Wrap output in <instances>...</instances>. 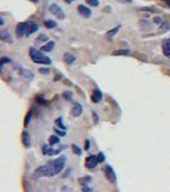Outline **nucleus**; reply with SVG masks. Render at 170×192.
<instances>
[{"label": "nucleus", "instance_id": "obj_33", "mask_svg": "<svg viewBox=\"0 0 170 192\" xmlns=\"http://www.w3.org/2000/svg\"><path fill=\"white\" fill-rule=\"evenodd\" d=\"M37 102H40V103H42V104H47V103H48L46 100H43V98H42V97H40V96L37 97Z\"/></svg>", "mask_w": 170, "mask_h": 192}, {"label": "nucleus", "instance_id": "obj_17", "mask_svg": "<svg viewBox=\"0 0 170 192\" xmlns=\"http://www.w3.org/2000/svg\"><path fill=\"white\" fill-rule=\"evenodd\" d=\"M48 142H49V145H55L60 142V138H59V136H49Z\"/></svg>", "mask_w": 170, "mask_h": 192}, {"label": "nucleus", "instance_id": "obj_12", "mask_svg": "<svg viewBox=\"0 0 170 192\" xmlns=\"http://www.w3.org/2000/svg\"><path fill=\"white\" fill-rule=\"evenodd\" d=\"M38 30V25L35 24L34 22H28V30H27V36H30L33 35L34 32H36Z\"/></svg>", "mask_w": 170, "mask_h": 192}, {"label": "nucleus", "instance_id": "obj_36", "mask_svg": "<svg viewBox=\"0 0 170 192\" xmlns=\"http://www.w3.org/2000/svg\"><path fill=\"white\" fill-rule=\"evenodd\" d=\"M40 72L46 74V73H49V68H40Z\"/></svg>", "mask_w": 170, "mask_h": 192}, {"label": "nucleus", "instance_id": "obj_5", "mask_svg": "<svg viewBox=\"0 0 170 192\" xmlns=\"http://www.w3.org/2000/svg\"><path fill=\"white\" fill-rule=\"evenodd\" d=\"M27 30H28V22L19 23L16 28V35L18 38H22L23 36H27Z\"/></svg>", "mask_w": 170, "mask_h": 192}, {"label": "nucleus", "instance_id": "obj_32", "mask_svg": "<svg viewBox=\"0 0 170 192\" xmlns=\"http://www.w3.org/2000/svg\"><path fill=\"white\" fill-rule=\"evenodd\" d=\"M54 131H55V133L59 134V136H66V132H65V131H60L58 127H54Z\"/></svg>", "mask_w": 170, "mask_h": 192}, {"label": "nucleus", "instance_id": "obj_42", "mask_svg": "<svg viewBox=\"0 0 170 192\" xmlns=\"http://www.w3.org/2000/svg\"><path fill=\"white\" fill-rule=\"evenodd\" d=\"M30 1H34V2H37V1H38V0H30Z\"/></svg>", "mask_w": 170, "mask_h": 192}, {"label": "nucleus", "instance_id": "obj_25", "mask_svg": "<svg viewBox=\"0 0 170 192\" xmlns=\"http://www.w3.org/2000/svg\"><path fill=\"white\" fill-rule=\"evenodd\" d=\"M7 63H11V59L8 57H2L1 58V61H0V68L2 70L4 68V65L7 64Z\"/></svg>", "mask_w": 170, "mask_h": 192}, {"label": "nucleus", "instance_id": "obj_38", "mask_svg": "<svg viewBox=\"0 0 170 192\" xmlns=\"http://www.w3.org/2000/svg\"><path fill=\"white\" fill-rule=\"evenodd\" d=\"M85 149H86V150L90 149V142H89V141H85Z\"/></svg>", "mask_w": 170, "mask_h": 192}, {"label": "nucleus", "instance_id": "obj_30", "mask_svg": "<svg viewBox=\"0 0 170 192\" xmlns=\"http://www.w3.org/2000/svg\"><path fill=\"white\" fill-rule=\"evenodd\" d=\"M30 120H31V113H28L27 117H25V121H24V126H25V127L28 126V124H29Z\"/></svg>", "mask_w": 170, "mask_h": 192}, {"label": "nucleus", "instance_id": "obj_1", "mask_svg": "<svg viewBox=\"0 0 170 192\" xmlns=\"http://www.w3.org/2000/svg\"><path fill=\"white\" fill-rule=\"evenodd\" d=\"M29 54H30V58H31V60L34 61L35 64H43V65L52 64V60L47 55H44L42 53V51H37V49H35V48L31 47L29 49Z\"/></svg>", "mask_w": 170, "mask_h": 192}, {"label": "nucleus", "instance_id": "obj_18", "mask_svg": "<svg viewBox=\"0 0 170 192\" xmlns=\"http://www.w3.org/2000/svg\"><path fill=\"white\" fill-rule=\"evenodd\" d=\"M44 27L48 28V29H53L56 27V23L54 21H50V19H46L44 21Z\"/></svg>", "mask_w": 170, "mask_h": 192}, {"label": "nucleus", "instance_id": "obj_43", "mask_svg": "<svg viewBox=\"0 0 170 192\" xmlns=\"http://www.w3.org/2000/svg\"><path fill=\"white\" fill-rule=\"evenodd\" d=\"M168 5L170 6V0H168Z\"/></svg>", "mask_w": 170, "mask_h": 192}, {"label": "nucleus", "instance_id": "obj_31", "mask_svg": "<svg viewBox=\"0 0 170 192\" xmlns=\"http://www.w3.org/2000/svg\"><path fill=\"white\" fill-rule=\"evenodd\" d=\"M153 23H155V24H159V25H161V24L163 23V19H162L161 17H155V18H153Z\"/></svg>", "mask_w": 170, "mask_h": 192}, {"label": "nucleus", "instance_id": "obj_22", "mask_svg": "<svg viewBox=\"0 0 170 192\" xmlns=\"http://www.w3.org/2000/svg\"><path fill=\"white\" fill-rule=\"evenodd\" d=\"M127 54H130V49H121L113 52V55H127Z\"/></svg>", "mask_w": 170, "mask_h": 192}, {"label": "nucleus", "instance_id": "obj_15", "mask_svg": "<svg viewBox=\"0 0 170 192\" xmlns=\"http://www.w3.org/2000/svg\"><path fill=\"white\" fill-rule=\"evenodd\" d=\"M54 46H55V43H54L53 41H49V42H47L44 46L41 47V51H42V52H50V51H53Z\"/></svg>", "mask_w": 170, "mask_h": 192}, {"label": "nucleus", "instance_id": "obj_37", "mask_svg": "<svg viewBox=\"0 0 170 192\" xmlns=\"http://www.w3.org/2000/svg\"><path fill=\"white\" fill-rule=\"evenodd\" d=\"M119 2H122V4H131V2H133V0H117Z\"/></svg>", "mask_w": 170, "mask_h": 192}, {"label": "nucleus", "instance_id": "obj_21", "mask_svg": "<svg viewBox=\"0 0 170 192\" xmlns=\"http://www.w3.org/2000/svg\"><path fill=\"white\" fill-rule=\"evenodd\" d=\"M63 97L66 100V101H72L73 100V93L69 91V90H66L63 93Z\"/></svg>", "mask_w": 170, "mask_h": 192}, {"label": "nucleus", "instance_id": "obj_23", "mask_svg": "<svg viewBox=\"0 0 170 192\" xmlns=\"http://www.w3.org/2000/svg\"><path fill=\"white\" fill-rule=\"evenodd\" d=\"M71 147H72V151H73V154L78 155V156H80V155H82V149H80L78 145H75V144H72Z\"/></svg>", "mask_w": 170, "mask_h": 192}, {"label": "nucleus", "instance_id": "obj_14", "mask_svg": "<svg viewBox=\"0 0 170 192\" xmlns=\"http://www.w3.org/2000/svg\"><path fill=\"white\" fill-rule=\"evenodd\" d=\"M0 37H1L2 41L7 42V43H12V37H11L10 32L7 31V30H2L1 34H0Z\"/></svg>", "mask_w": 170, "mask_h": 192}, {"label": "nucleus", "instance_id": "obj_4", "mask_svg": "<svg viewBox=\"0 0 170 192\" xmlns=\"http://www.w3.org/2000/svg\"><path fill=\"white\" fill-rule=\"evenodd\" d=\"M104 173H105L107 179H108L111 184H115V183H116V174H115L114 169L111 168V166L105 164V166H104Z\"/></svg>", "mask_w": 170, "mask_h": 192}, {"label": "nucleus", "instance_id": "obj_24", "mask_svg": "<svg viewBox=\"0 0 170 192\" xmlns=\"http://www.w3.org/2000/svg\"><path fill=\"white\" fill-rule=\"evenodd\" d=\"M119 30H120V25H119V27H116V28H113L110 31L107 32V36H108V37H113L114 35H116V34H117Z\"/></svg>", "mask_w": 170, "mask_h": 192}, {"label": "nucleus", "instance_id": "obj_8", "mask_svg": "<svg viewBox=\"0 0 170 192\" xmlns=\"http://www.w3.org/2000/svg\"><path fill=\"white\" fill-rule=\"evenodd\" d=\"M78 12H79L83 17H85V18H90L91 15H92L91 10H90L89 7H86L85 5H79V6H78Z\"/></svg>", "mask_w": 170, "mask_h": 192}, {"label": "nucleus", "instance_id": "obj_13", "mask_svg": "<svg viewBox=\"0 0 170 192\" xmlns=\"http://www.w3.org/2000/svg\"><path fill=\"white\" fill-rule=\"evenodd\" d=\"M163 53L167 58H170V38L164 40L163 42Z\"/></svg>", "mask_w": 170, "mask_h": 192}, {"label": "nucleus", "instance_id": "obj_7", "mask_svg": "<svg viewBox=\"0 0 170 192\" xmlns=\"http://www.w3.org/2000/svg\"><path fill=\"white\" fill-rule=\"evenodd\" d=\"M82 113H83V106H82L80 103H74L73 107H72V109H71V115H72L73 118H77V117H79Z\"/></svg>", "mask_w": 170, "mask_h": 192}, {"label": "nucleus", "instance_id": "obj_16", "mask_svg": "<svg viewBox=\"0 0 170 192\" xmlns=\"http://www.w3.org/2000/svg\"><path fill=\"white\" fill-rule=\"evenodd\" d=\"M64 61L68 65H72L75 61V57L72 55V54H69V53H65L64 54Z\"/></svg>", "mask_w": 170, "mask_h": 192}, {"label": "nucleus", "instance_id": "obj_26", "mask_svg": "<svg viewBox=\"0 0 170 192\" xmlns=\"http://www.w3.org/2000/svg\"><path fill=\"white\" fill-rule=\"evenodd\" d=\"M55 124L59 126L60 128H63V130H66V126L64 125V123H63V118L60 117V118H58L56 120H55Z\"/></svg>", "mask_w": 170, "mask_h": 192}, {"label": "nucleus", "instance_id": "obj_3", "mask_svg": "<svg viewBox=\"0 0 170 192\" xmlns=\"http://www.w3.org/2000/svg\"><path fill=\"white\" fill-rule=\"evenodd\" d=\"M52 147H53V145H49V147H48V145H43V147H42L43 154H44V155H59L63 150H65V149L67 148L66 145H61V147L58 148V149H53Z\"/></svg>", "mask_w": 170, "mask_h": 192}, {"label": "nucleus", "instance_id": "obj_39", "mask_svg": "<svg viewBox=\"0 0 170 192\" xmlns=\"http://www.w3.org/2000/svg\"><path fill=\"white\" fill-rule=\"evenodd\" d=\"M83 191H92V189H90V187H83Z\"/></svg>", "mask_w": 170, "mask_h": 192}, {"label": "nucleus", "instance_id": "obj_40", "mask_svg": "<svg viewBox=\"0 0 170 192\" xmlns=\"http://www.w3.org/2000/svg\"><path fill=\"white\" fill-rule=\"evenodd\" d=\"M65 1H66V2H67V4H71V2H73V1H74V0H65Z\"/></svg>", "mask_w": 170, "mask_h": 192}, {"label": "nucleus", "instance_id": "obj_2", "mask_svg": "<svg viewBox=\"0 0 170 192\" xmlns=\"http://www.w3.org/2000/svg\"><path fill=\"white\" fill-rule=\"evenodd\" d=\"M49 11H50V13H53V15H54L56 18H59L60 21H64V19L66 18V16H65L63 8H61L58 4H52V5L49 6Z\"/></svg>", "mask_w": 170, "mask_h": 192}, {"label": "nucleus", "instance_id": "obj_41", "mask_svg": "<svg viewBox=\"0 0 170 192\" xmlns=\"http://www.w3.org/2000/svg\"><path fill=\"white\" fill-rule=\"evenodd\" d=\"M0 25H4V19H2V18L0 19Z\"/></svg>", "mask_w": 170, "mask_h": 192}, {"label": "nucleus", "instance_id": "obj_10", "mask_svg": "<svg viewBox=\"0 0 170 192\" xmlns=\"http://www.w3.org/2000/svg\"><path fill=\"white\" fill-rule=\"evenodd\" d=\"M102 97H103L102 91H101V90H100L98 88H96V89L94 90L92 95H91V101H92L94 103H98V102H101Z\"/></svg>", "mask_w": 170, "mask_h": 192}, {"label": "nucleus", "instance_id": "obj_29", "mask_svg": "<svg viewBox=\"0 0 170 192\" xmlns=\"http://www.w3.org/2000/svg\"><path fill=\"white\" fill-rule=\"evenodd\" d=\"M90 6H98L100 5V0H85Z\"/></svg>", "mask_w": 170, "mask_h": 192}, {"label": "nucleus", "instance_id": "obj_35", "mask_svg": "<svg viewBox=\"0 0 170 192\" xmlns=\"http://www.w3.org/2000/svg\"><path fill=\"white\" fill-rule=\"evenodd\" d=\"M92 115H94V120H95V124L98 123V115L96 114V112H92Z\"/></svg>", "mask_w": 170, "mask_h": 192}, {"label": "nucleus", "instance_id": "obj_19", "mask_svg": "<svg viewBox=\"0 0 170 192\" xmlns=\"http://www.w3.org/2000/svg\"><path fill=\"white\" fill-rule=\"evenodd\" d=\"M139 25H140V29L141 30H144V29H146V30H150L151 28H152V25L150 24V23H147L146 21L144 22V21H141L140 23H139Z\"/></svg>", "mask_w": 170, "mask_h": 192}, {"label": "nucleus", "instance_id": "obj_28", "mask_svg": "<svg viewBox=\"0 0 170 192\" xmlns=\"http://www.w3.org/2000/svg\"><path fill=\"white\" fill-rule=\"evenodd\" d=\"M90 180H91V177H84V178H83V179H80L79 181H80V185H83V186H84V185H86V183H89Z\"/></svg>", "mask_w": 170, "mask_h": 192}, {"label": "nucleus", "instance_id": "obj_34", "mask_svg": "<svg viewBox=\"0 0 170 192\" xmlns=\"http://www.w3.org/2000/svg\"><path fill=\"white\" fill-rule=\"evenodd\" d=\"M97 159H98L100 162H103V161H104V154H103V153H100V154L97 155Z\"/></svg>", "mask_w": 170, "mask_h": 192}, {"label": "nucleus", "instance_id": "obj_9", "mask_svg": "<svg viewBox=\"0 0 170 192\" xmlns=\"http://www.w3.org/2000/svg\"><path fill=\"white\" fill-rule=\"evenodd\" d=\"M22 143L25 148H29L31 145V139H30V133L28 131L22 132Z\"/></svg>", "mask_w": 170, "mask_h": 192}, {"label": "nucleus", "instance_id": "obj_27", "mask_svg": "<svg viewBox=\"0 0 170 192\" xmlns=\"http://www.w3.org/2000/svg\"><path fill=\"white\" fill-rule=\"evenodd\" d=\"M161 30H163V31H168V30H170V24L169 23H167V22H163V23L161 24Z\"/></svg>", "mask_w": 170, "mask_h": 192}, {"label": "nucleus", "instance_id": "obj_6", "mask_svg": "<svg viewBox=\"0 0 170 192\" xmlns=\"http://www.w3.org/2000/svg\"><path fill=\"white\" fill-rule=\"evenodd\" d=\"M97 163H100V161H98L96 155H90V156L85 160V166H86L88 168H94V167L97 166Z\"/></svg>", "mask_w": 170, "mask_h": 192}, {"label": "nucleus", "instance_id": "obj_20", "mask_svg": "<svg viewBox=\"0 0 170 192\" xmlns=\"http://www.w3.org/2000/svg\"><path fill=\"white\" fill-rule=\"evenodd\" d=\"M49 40V37L46 35V34H41L37 38H36V43H42V42H46V41H48Z\"/></svg>", "mask_w": 170, "mask_h": 192}, {"label": "nucleus", "instance_id": "obj_11", "mask_svg": "<svg viewBox=\"0 0 170 192\" xmlns=\"http://www.w3.org/2000/svg\"><path fill=\"white\" fill-rule=\"evenodd\" d=\"M18 72H19V74H21L23 78H25V79H28V81H33V79H34V73H33L30 70L21 68Z\"/></svg>", "mask_w": 170, "mask_h": 192}]
</instances>
